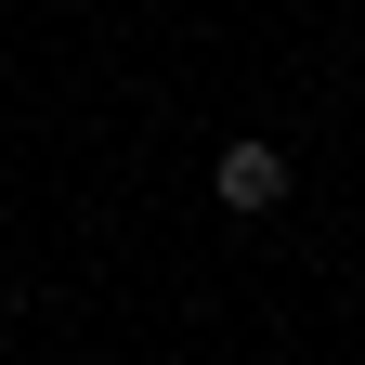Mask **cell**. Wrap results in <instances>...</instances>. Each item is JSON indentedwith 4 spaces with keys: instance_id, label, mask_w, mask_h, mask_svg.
Segmentation results:
<instances>
[{
    "instance_id": "obj_1",
    "label": "cell",
    "mask_w": 365,
    "mask_h": 365,
    "mask_svg": "<svg viewBox=\"0 0 365 365\" xmlns=\"http://www.w3.org/2000/svg\"><path fill=\"white\" fill-rule=\"evenodd\" d=\"M209 196H222V209H287V144H261V130H235V144L209 157Z\"/></svg>"
}]
</instances>
